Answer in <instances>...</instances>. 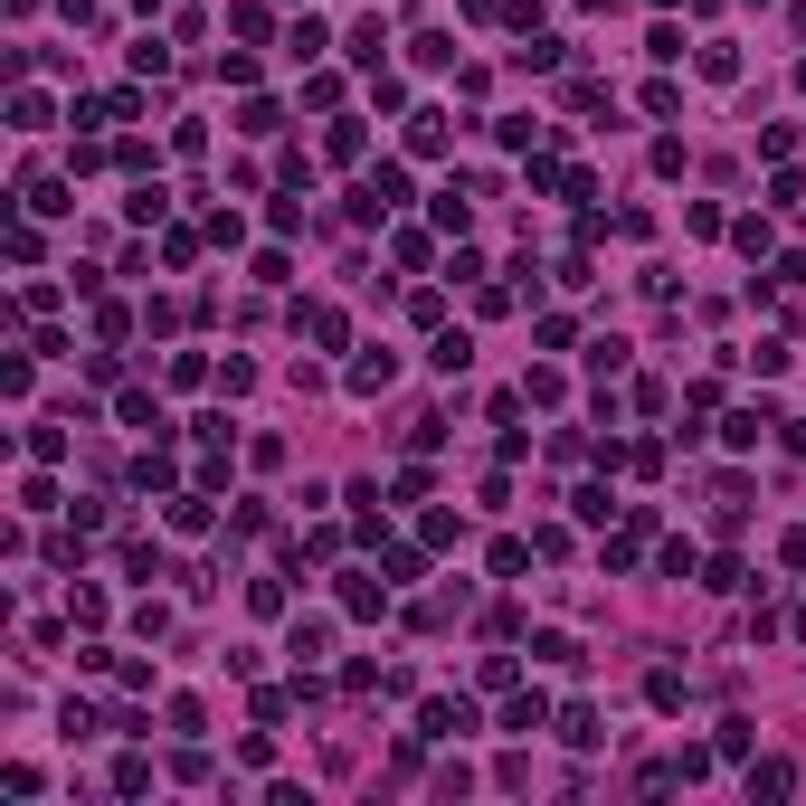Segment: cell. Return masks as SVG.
<instances>
[{
  "mask_svg": "<svg viewBox=\"0 0 806 806\" xmlns=\"http://www.w3.org/2000/svg\"><path fill=\"white\" fill-rule=\"evenodd\" d=\"M418 731H427V740H455V731H474V711H465V702H427Z\"/></svg>",
  "mask_w": 806,
  "mask_h": 806,
  "instance_id": "1",
  "label": "cell"
},
{
  "mask_svg": "<svg viewBox=\"0 0 806 806\" xmlns=\"http://www.w3.org/2000/svg\"><path fill=\"white\" fill-rule=\"evenodd\" d=\"M408 152H447V115H408Z\"/></svg>",
  "mask_w": 806,
  "mask_h": 806,
  "instance_id": "2",
  "label": "cell"
},
{
  "mask_svg": "<svg viewBox=\"0 0 806 806\" xmlns=\"http://www.w3.org/2000/svg\"><path fill=\"white\" fill-rule=\"evenodd\" d=\"M787 787H797V769H787V759H769V769H750V797H787Z\"/></svg>",
  "mask_w": 806,
  "mask_h": 806,
  "instance_id": "3",
  "label": "cell"
},
{
  "mask_svg": "<svg viewBox=\"0 0 806 806\" xmlns=\"http://www.w3.org/2000/svg\"><path fill=\"white\" fill-rule=\"evenodd\" d=\"M284 57H323V20H294V29H284Z\"/></svg>",
  "mask_w": 806,
  "mask_h": 806,
  "instance_id": "4",
  "label": "cell"
},
{
  "mask_svg": "<svg viewBox=\"0 0 806 806\" xmlns=\"http://www.w3.org/2000/svg\"><path fill=\"white\" fill-rule=\"evenodd\" d=\"M759 427H778V418H769V408H740V418L721 427V437H731V447H759Z\"/></svg>",
  "mask_w": 806,
  "mask_h": 806,
  "instance_id": "5",
  "label": "cell"
},
{
  "mask_svg": "<svg viewBox=\"0 0 806 806\" xmlns=\"http://www.w3.org/2000/svg\"><path fill=\"white\" fill-rule=\"evenodd\" d=\"M379 47H389V29H379V20H361V29H352V57H361V67H379Z\"/></svg>",
  "mask_w": 806,
  "mask_h": 806,
  "instance_id": "6",
  "label": "cell"
}]
</instances>
